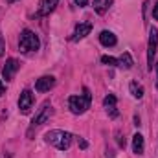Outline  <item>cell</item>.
Listing matches in <instances>:
<instances>
[{
  "label": "cell",
  "mask_w": 158,
  "mask_h": 158,
  "mask_svg": "<svg viewBox=\"0 0 158 158\" xmlns=\"http://www.w3.org/2000/svg\"><path fill=\"white\" fill-rule=\"evenodd\" d=\"M153 17H155V19L158 20V4L155 6V9H153Z\"/></svg>",
  "instance_id": "44dd1931"
},
{
  "label": "cell",
  "mask_w": 158,
  "mask_h": 158,
  "mask_svg": "<svg viewBox=\"0 0 158 158\" xmlns=\"http://www.w3.org/2000/svg\"><path fill=\"white\" fill-rule=\"evenodd\" d=\"M143 147H145V145H143V136L136 132V134L132 136V151H134L136 155H143Z\"/></svg>",
  "instance_id": "8fae6325"
},
{
  "label": "cell",
  "mask_w": 158,
  "mask_h": 158,
  "mask_svg": "<svg viewBox=\"0 0 158 158\" xmlns=\"http://www.w3.org/2000/svg\"><path fill=\"white\" fill-rule=\"evenodd\" d=\"M156 44H158V31L155 28H151L149 33V46H147V61H149V68L153 70V57L156 53Z\"/></svg>",
  "instance_id": "8992f818"
},
{
  "label": "cell",
  "mask_w": 158,
  "mask_h": 158,
  "mask_svg": "<svg viewBox=\"0 0 158 158\" xmlns=\"http://www.w3.org/2000/svg\"><path fill=\"white\" fill-rule=\"evenodd\" d=\"M74 2H76V4H77V6H81V7H83V6H86V4H88V0H74Z\"/></svg>",
  "instance_id": "ffe728a7"
},
{
  "label": "cell",
  "mask_w": 158,
  "mask_h": 158,
  "mask_svg": "<svg viewBox=\"0 0 158 158\" xmlns=\"http://www.w3.org/2000/svg\"><path fill=\"white\" fill-rule=\"evenodd\" d=\"M132 64H134V61H132V57H131L129 52H125L118 59V66H121V68H132Z\"/></svg>",
  "instance_id": "9a60e30c"
},
{
  "label": "cell",
  "mask_w": 158,
  "mask_h": 158,
  "mask_svg": "<svg viewBox=\"0 0 158 158\" xmlns=\"http://www.w3.org/2000/svg\"><path fill=\"white\" fill-rule=\"evenodd\" d=\"M156 72H158V61H156Z\"/></svg>",
  "instance_id": "cb8c5ba5"
},
{
  "label": "cell",
  "mask_w": 158,
  "mask_h": 158,
  "mask_svg": "<svg viewBox=\"0 0 158 158\" xmlns=\"http://www.w3.org/2000/svg\"><path fill=\"white\" fill-rule=\"evenodd\" d=\"M31 107H33V94H31V90H24L19 99V110L22 114H30Z\"/></svg>",
  "instance_id": "5b68a950"
},
{
  "label": "cell",
  "mask_w": 158,
  "mask_h": 158,
  "mask_svg": "<svg viewBox=\"0 0 158 158\" xmlns=\"http://www.w3.org/2000/svg\"><path fill=\"white\" fill-rule=\"evenodd\" d=\"M110 4H112V0H94V9H96L99 15H103V13L110 7Z\"/></svg>",
  "instance_id": "5bb4252c"
},
{
  "label": "cell",
  "mask_w": 158,
  "mask_h": 158,
  "mask_svg": "<svg viewBox=\"0 0 158 158\" xmlns=\"http://www.w3.org/2000/svg\"><path fill=\"white\" fill-rule=\"evenodd\" d=\"M129 88H131V94H132V96H134L136 99H140V98L143 96V86H142V85H138L136 81H132Z\"/></svg>",
  "instance_id": "2e32d148"
},
{
  "label": "cell",
  "mask_w": 158,
  "mask_h": 158,
  "mask_svg": "<svg viewBox=\"0 0 158 158\" xmlns=\"http://www.w3.org/2000/svg\"><path fill=\"white\" fill-rule=\"evenodd\" d=\"M53 114V109H52V105H44L42 109H40V112L33 118V121H31V129H37V127H40L46 119H50V116Z\"/></svg>",
  "instance_id": "52a82bcc"
},
{
  "label": "cell",
  "mask_w": 158,
  "mask_h": 158,
  "mask_svg": "<svg viewBox=\"0 0 158 158\" xmlns=\"http://www.w3.org/2000/svg\"><path fill=\"white\" fill-rule=\"evenodd\" d=\"M57 4H59V0H42V2H40V13L46 15V13L53 11Z\"/></svg>",
  "instance_id": "4fadbf2b"
},
{
  "label": "cell",
  "mask_w": 158,
  "mask_h": 158,
  "mask_svg": "<svg viewBox=\"0 0 158 158\" xmlns=\"http://www.w3.org/2000/svg\"><path fill=\"white\" fill-rule=\"evenodd\" d=\"M39 37L31 31V30H24L20 33V40H19V46H20V52L28 53V52H35L39 50Z\"/></svg>",
  "instance_id": "3957f363"
},
{
  "label": "cell",
  "mask_w": 158,
  "mask_h": 158,
  "mask_svg": "<svg viewBox=\"0 0 158 158\" xmlns=\"http://www.w3.org/2000/svg\"><path fill=\"white\" fill-rule=\"evenodd\" d=\"M6 53V42H4V35H2V31H0V57Z\"/></svg>",
  "instance_id": "ac0fdd59"
},
{
  "label": "cell",
  "mask_w": 158,
  "mask_h": 158,
  "mask_svg": "<svg viewBox=\"0 0 158 158\" xmlns=\"http://www.w3.org/2000/svg\"><path fill=\"white\" fill-rule=\"evenodd\" d=\"M72 138L74 136L70 132H66V131H50L46 134V142L52 143L53 147H57L59 151H66L70 147V143H72Z\"/></svg>",
  "instance_id": "6da1fadb"
},
{
  "label": "cell",
  "mask_w": 158,
  "mask_h": 158,
  "mask_svg": "<svg viewBox=\"0 0 158 158\" xmlns=\"http://www.w3.org/2000/svg\"><path fill=\"white\" fill-rule=\"evenodd\" d=\"M90 31H92V22H83V24H79L77 28H76V31H74V40L86 37Z\"/></svg>",
  "instance_id": "30bf717a"
},
{
  "label": "cell",
  "mask_w": 158,
  "mask_h": 158,
  "mask_svg": "<svg viewBox=\"0 0 158 158\" xmlns=\"http://www.w3.org/2000/svg\"><path fill=\"white\" fill-rule=\"evenodd\" d=\"M4 94V85H2V81H0V96Z\"/></svg>",
  "instance_id": "7402d4cb"
},
{
  "label": "cell",
  "mask_w": 158,
  "mask_h": 158,
  "mask_svg": "<svg viewBox=\"0 0 158 158\" xmlns=\"http://www.w3.org/2000/svg\"><path fill=\"white\" fill-rule=\"evenodd\" d=\"M20 68V63L17 61V59H7L6 61V64H4V68H2V77L6 79V81H13L15 77V74H17V70Z\"/></svg>",
  "instance_id": "277c9868"
},
{
  "label": "cell",
  "mask_w": 158,
  "mask_h": 158,
  "mask_svg": "<svg viewBox=\"0 0 158 158\" xmlns=\"http://www.w3.org/2000/svg\"><path fill=\"white\" fill-rule=\"evenodd\" d=\"M103 105H105V109H107V112H109V116L110 118H118V109H116V98L112 96V94H109L105 99H103Z\"/></svg>",
  "instance_id": "9c48e42d"
},
{
  "label": "cell",
  "mask_w": 158,
  "mask_h": 158,
  "mask_svg": "<svg viewBox=\"0 0 158 158\" xmlns=\"http://www.w3.org/2000/svg\"><path fill=\"white\" fill-rule=\"evenodd\" d=\"M156 86H158V85H156Z\"/></svg>",
  "instance_id": "d4e9b609"
},
{
  "label": "cell",
  "mask_w": 158,
  "mask_h": 158,
  "mask_svg": "<svg viewBox=\"0 0 158 158\" xmlns=\"http://www.w3.org/2000/svg\"><path fill=\"white\" fill-rule=\"evenodd\" d=\"M101 63H105V64H109V66H118V59L109 57V55H103V57H101Z\"/></svg>",
  "instance_id": "e0dca14e"
},
{
  "label": "cell",
  "mask_w": 158,
  "mask_h": 158,
  "mask_svg": "<svg viewBox=\"0 0 158 158\" xmlns=\"http://www.w3.org/2000/svg\"><path fill=\"white\" fill-rule=\"evenodd\" d=\"M99 40H101L103 46H114V44L118 42V40H116V35H114L112 31H101Z\"/></svg>",
  "instance_id": "7c38bea8"
},
{
  "label": "cell",
  "mask_w": 158,
  "mask_h": 158,
  "mask_svg": "<svg viewBox=\"0 0 158 158\" xmlns=\"http://www.w3.org/2000/svg\"><path fill=\"white\" fill-rule=\"evenodd\" d=\"M90 101H92V96H90V90L88 88H83V96H72L68 99V105H70V110L74 114H83L86 112V109L90 107Z\"/></svg>",
  "instance_id": "7a4b0ae2"
},
{
  "label": "cell",
  "mask_w": 158,
  "mask_h": 158,
  "mask_svg": "<svg viewBox=\"0 0 158 158\" xmlns=\"http://www.w3.org/2000/svg\"><path fill=\"white\" fill-rule=\"evenodd\" d=\"M53 85H55V77L53 76H42L35 83V90L37 92H48L50 88H53Z\"/></svg>",
  "instance_id": "ba28073f"
},
{
  "label": "cell",
  "mask_w": 158,
  "mask_h": 158,
  "mask_svg": "<svg viewBox=\"0 0 158 158\" xmlns=\"http://www.w3.org/2000/svg\"><path fill=\"white\" fill-rule=\"evenodd\" d=\"M86 145H88V143H86L83 138H79V147H81V149H86Z\"/></svg>",
  "instance_id": "d6986e66"
},
{
  "label": "cell",
  "mask_w": 158,
  "mask_h": 158,
  "mask_svg": "<svg viewBox=\"0 0 158 158\" xmlns=\"http://www.w3.org/2000/svg\"><path fill=\"white\" fill-rule=\"evenodd\" d=\"M6 2H7V4H11V2H15V0H6Z\"/></svg>",
  "instance_id": "603a6c76"
}]
</instances>
